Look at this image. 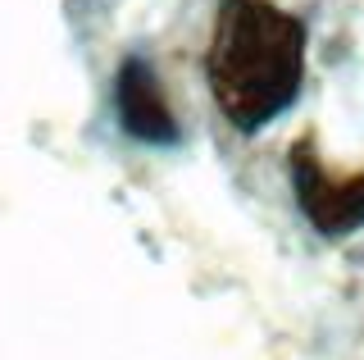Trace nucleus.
<instances>
[{
  "label": "nucleus",
  "instance_id": "7ed1b4c3",
  "mask_svg": "<svg viewBox=\"0 0 364 360\" xmlns=\"http://www.w3.org/2000/svg\"><path fill=\"white\" fill-rule=\"evenodd\" d=\"M119 119L132 137L146 142H168L173 137V115H168L164 96H159V83L151 73V64L128 60L119 73Z\"/></svg>",
  "mask_w": 364,
  "mask_h": 360
},
{
  "label": "nucleus",
  "instance_id": "f03ea898",
  "mask_svg": "<svg viewBox=\"0 0 364 360\" xmlns=\"http://www.w3.org/2000/svg\"><path fill=\"white\" fill-rule=\"evenodd\" d=\"M291 183L318 233L337 238V233H350L364 223V174H333L314 155L310 137L291 151Z\"/></svg>",
  "mask_w": 364,
  "mask_h": 360
},
{
  "label": "nucleus",
  "instance_id": "f257e3e1",
  "mask_svg": "<svg viewBox=\"0 0 364 360\" xmlns=\"http://www.w3.org/2000/svg\"><path fill=\"white\" fill-rule=\"evenodd\" d=\"M214 100L242 132L291 105L305 69V28L269 0H223L205 51Z\"/></svg>",
  "mask_w": 364,
  "mask_h": 360
}]
</instances>
